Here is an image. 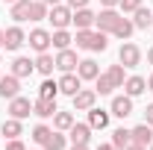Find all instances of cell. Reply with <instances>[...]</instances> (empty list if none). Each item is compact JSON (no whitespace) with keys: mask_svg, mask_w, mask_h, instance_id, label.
Returning a JSON list of instances; mask_svg holds the SVG:
<instances>
[{"mask_svg":"<svg viewBox=\"0 0 153 150\" xmlns=\"http://www.w3.org/2000/svg\"><path fill=\"white\" fill-rule=\"evenodd\" d=\"M88 127L91 130H106L109 127V112H103V109H88Z\"/></svg>","mask_w":153,"mask_h":150,"instance_id":"18","label":"cell"},{"mask_svg":"<svg viewBox=\"0 0 153 150\" xmlns=\"http://www.w3.org/2000/svg\"><path fill=\"white\" fill-rule=\"evenodd\" d=\"M9 112H12V118H30L33 115V103L27 100V97H12L9 100Z\"/></svg>","mask_w":153,"mask_h":150,"instance_id":"10","label":"cell"},{"mask_svg":"<svg viewBox=\"0 0 153 150\" xmlns=\"http://www.w3.org/2000/svg\"><path fill=\"white\" fill-rule=\"evenodd\" d=\"M133 15H135V18H133L135 30H147V27L153 24V12H150V9H144V6H138Z\"/></svg>","mask_w":153,"mask_h":150,"instance_id":"22","label":"cell"},{"mask_svg":"<svg viewBox=\"0 0 153 150\" xmlns=\"http://www.w3.org/2000/svg\"><path fill=\"white\" fill-rule=\"evenodd\" d=\"M71 100H74V109H76V112H88V109L94 106V100H97V91H94V88H79Z\"/></svg>","mask_w":153,"mask_h":150,"instance_id":"5","label":"cell"},{"mask_svg":"<svg viewBox=\"0 0 153 150\" xmlns=\"http://www.w3.org/2000/svg\"><path fill=\"white\" fill-rule=\"evenodd\" d=\"M3 3H15V0H3Z\"/></svg>","mask_w":153,"mask_h":150,"instance_id":"47","label":"cell"},{"mask_svg":"<svg viewBox=\"0 0 153 150\" xmlns=\"http://www.w3.org/2000/svg\"><path fill=\"white\" fill-rule=\"evenodd\" d=\"M109 115H115V118H130V115H133V97H130V94H124V97H115Z\"/></svg>","mask_w":153,"mask_h":150,"instance_id":"8","label":"cell"},{"mask_svg":"<svg viewBox=\"0 0 153 150\" xmlns=\"http://www.w3.org/2000/svg\"><path fill=\"white\" fill-rule=\"evenodd\" d=\"M118 59H121V65H124V68H135V65L141 62V50L135 47L133 41H124V44H121V53H118Z\"/></svg>","mask_w":153,"mask_h":150,"instance_id":"3","label":"cell"},{"mask_svg":"<svg viewBox=\"0 0 153 150\" xmlns=\"http://www.w3.org/2000/svg\"><path fill=\"white\" fill-rule=\"evenodd\" d=\"M150 150H153V144H150Z\"/></svg>","mask_w":153,"mask_h":150,"instance_id":"48","label":"cell"},{"mask_svg":"<svg viewBox=\"0 0 153 150\" xmlns=\"http://www.w3.org/2000/svg\"><path fill=\"white\" fill-rule=\"evenodd\" d=\"M0 76H3V74H0Z\"/></svg>","mask_w":153,"mask_h":150,"instance_id":"49","label":"cell"},{"mask_svg":"<svg viewBox=\"0 0 153 150\" xmlns=\"http://www.w3.org/2000/svg\"><path fill=\"white\" fill-rule=\"evenodd\" d=\"M76 65H79V59H76V53L71 50V47L59 50V56H56V68L62 71V74H71V71H76Z\"/></svg>","mask_w":153,"mask_h":150,"instance_id":"6","label":"cell"},{"mask_svg":"<svg viewBox=\"0 0 153 150\" xmlns=\"http://www.w3.org/2000/svg\"><path fill=\"white\" fill-rule=\"evenodd\" d=\"M3 135H6V138H18L21 135V121L18 118H9V121H3Z\"/></svg>","mask_w":153,"mask_h":150,"instance_id":"31","label":"cell"},{"mask_svg":"<svg viewBox=\"0 0 153 150\" xmlns=\"http://www.w3.org/2000/svg\"><path fill=\"white\" fill-rule=\"evenodd\" d=\"M144 124H150V127H153V103L144 109Z\"/></svg>","mask_w":153,"mask_h":150,"instance_id":"37","label":"cell"},{"mask_svg":"<svg viewBox=\"0 0 153 150\" xmlns=\"http://www.w3.org/2000/svg\"><path fill=\"white\" fill-rule=\"evenodd\" d=\"M112 144H115L118 150H127L130 144H133V132L124 130V127H121V130H115V132H112Z\"/></svg>","mask_w":153,"mask_h":150,"instance_id":"23","label":"cell"},{"mask_svg":"<svg viewBox=\"0 0 153 150\" xmlns=\"http://www.w3.org/2000/svg\"><path fill=\"white\" fill-rule=\"evenodd\" d=\"M112 79H109V76L106 74H97V79H94V91L97 94H112Z\"/></svg>","mask_w":153,"mask_h":150,"instance_id":"33","label":"cell"},{"mask_svg":"<svg viewBox=\"0 0 153 150\" xmlns=\"http://www.w3.org/2000/svg\"><path fill=\"white\" fill-rule=\"evenodd\" d=\"M118 21H121V15H118L115 9H103V12H100V15L94 18V27L100 30V33H115Z\"/></svg>","mask_w":153,"mask_h":150,"instance_id":"4","label":"cell"},{"mask_svg":"<svg viewBox=\"0 0 153 150\" xmlns=\"http://www.w3.org/2000/svg\"><path fill=\"white\" fill-rule=\"evenodd\" d=\"M97 74H100V68H97L94 59H82V62L76 65V76H79V79H97Z\"/></svg>","mask_w":153,"mask_h":150,"instance_id":"16","label":"cell"},{"mask_svg":"<svg viewBox=\"0 0 153 150\" xmlns=\"http://www.w3.org/2000/svg\"><path fill=\"white\" fill-rule=\"evenodd\" d=\"M6 150H27V147H24V141H21V138H9Z\"/></svg>","mask_w":153,"mask_h":150,"instance_id":"36","label":"cell"},{"mask_svg":"<svg viewBox=\"0 0 153 150\" xmlns=\"http://www.w3.org/2000/svg\"><path fill=\"white\" fill-rule=\"evenodd\" d=\"M30 3H33V0H15V3H12V18L18 21H30Z\"/></svg>","mask_w":153,"mask_h":150,"instance_id":"24","label":"cell"},{"mask_svg":"<svg viewBox=\"0 0 153 150\" xmlns=\"http://www.w3.org/2000/svg\"><path fill=\"white\" fill-rule=\"evenodd\" d=\"M44 3H47V6H59V0H44Z\"/></svg>","mask_w":153,"mask_h":150,"instance_id":"44","label":"cell"},{"mask_svg":"<svg viewBox=\"0 0 153 150\" xmlns=\"http://www.w3.org/2000/svg\"><path fill=\"white\" fill-rule=\"evenodd\" d=\"M68 6L71 9H82V6H88V0H68Z\"/></svg>","mask_w":153,"mask_h":150,"instance_id":"38","label":"cell"},{"mask_svg":"<svg viewBox=\"0 0 153 150\" xmlns=\"http://www.w3.org/2000/svg\"><path fill=\"white\" fill-rule=\"evenodd\" d=\"M41 147H44V150H65V135H62L59 130H53L50 135H47V141H44Z\"/></svg>","mask_w":153,"mask_h":150,"instance_id":"30","label":"cell"},{"mask_svg":"<svg viewBox=\"0 0 153 150\" xmlns=\"http://www.w3.org/2000/svg\"><path fill=\"white\" fill-rule=\"evenodd\" d=\"M82 88V79L71 71V74H62V79H59V91L62 94H68V97H74L76 91Z\"/></svg>","mask_w":153,"mask_h":150,"instance_id":"11","label":"cell"},{"mask_svg":"<svg viewBox=\"0 0 153 150\" xmlns=\"http://www.w3.org/2000/svg\"><path fill=\"white\" fill-rule=\"evenodd\" d=\"M106 76L112 79V85H115V88H121V85H124V65H109Z\"/></svg>","mask_w":153,"mask_h":150,"instance_id":"32","label":"cell"},{"mask_svg":"<svg viewBox=\"0 0 153 150\" xmlns=\"http://www.w3.org/2000/svg\"><path fill=\"white\" fill-rule=\"evenodd\" d=\"M36 71V62H30L27 56H18L15 62H12V74L18 76V79H24V76H30Z\"/></svg>","mask_w":153,"mask_h":150,"instance_id":"20","label":"cell"},{"mask_svg":"<svg viewBox=\"0 0 153 150\" xmlns=\"http://www.w3.org/2000/svg\"><path fill=\"white\" fill-rule=\"evenodd\" d=\"M130 132H133V144H141V147H150L153 144V127L150 124H138Z\"/></svg>","mask_w":153,"mask_h":150,"instance_id":"13","label":"cell"},{"mask_svg":"<svg viewBox=\"0 0 153 150\" xmlns=\"http://www.w3.org/2000/svg\"><path fill=\"white\" fill-rule=\"evenodd\" d=\"M53 68H56V59L50 56V53H38V59H36V71H38V74L50 76V74H53Z\"/></svg>","mask_w":153,"mask_h":150,"instance_id":"21","label":"cell"},{"mask_svg":"<svg viewBox=\"0 0 153 150\" xmlns=\"http://www.w3.org/2000/svg\"><path fill=\"white\" fill-rule=\"evenodd\" d=\"M147 62H150V65H153V47H150V50H147Z\"/></svg>","mask_w":153,"mask_h":150,"instance_id":"43","label":"cell"},{"mask_svg":"<svg viewBox=\"0 0 153 150\" xmlns=\"http://www.w3.org/2000/svg\"><path fill=\"white\" fill-rule=\"evenodd\" d=\"M127 150H147V147H141V144H130Z\"/></svg>","mask_w":153,"mask_h":150,"instance_id":"42","label":"cell"},{"mask_svg":"<svg viewBox=\"0 0 153 150\" xmlns=\"http://www.w3.org/2000/svg\"><path fill=\"white\" fill-rule=\"evenodd\" d=\"M47 12H50V9H47L44 0H33V3H30V21H44Z\"/></svg>","mask_w":153,"mask_h":150,"instance_id":"28","label":"cell"},{"mask_svg":"<svg viewBox=\"0 0 153 150\" xmlns=\"http://www.w3.org/2000/svg\"><path fill=\"white\" fill-rule=\"evenodd\" d=\"M50 132H53V130H50V127H44V124H38L36 130H33V141H38V144H44Z\"/></svg>","mask_w":153,"mask_h":150,"instance_id":"34","label":"cell"},{"mask_svg":"<svg viewBox=\"0 0 153 150\" xmlns=\"http://www.w3.org/2000/svg\"><path fill=\"white\" fill-rule=\"evenodd\" d=\"M71 18H74V9H71V6H62V3L47 12V21H50L56 30H65V27L71 24Z\"/></svg>","mask_w":153,"mask_h":150,"instance_id":"2","label":"cell"},{"mask_svg":"<svg viewBox=\"0 0 153 150\" xmlns=\"http://www.w3.org/2000/svg\"><path fill=\"white\" fill-rule=\"evenodd\" d=\"M33 115H38V118H53V115H56V100L38 97L36 103H33Z\"/></svg>","mask_w":153,"mask_h":150,"instance_id":"17","label":"cell"},{"mask_svg":"<svg viewBox=\"0 0 153 150\" xmlns=\"http://www.w3.org/2000/svg\"><path fill=\"white\" fill-rule=\"evenodd\" d=\"M71 41H74V38L68 36V30H56V33H50V44H53L56 50H65Z\"/></svg>","mask_w":153,"mask_h":150,"instance_id":"29","label":"cell"},{"mask_svg":"<svg viewBox=\"0 0 153 150\" xmlns=\"http://www.w3.org/2000/svg\"><path fill=\"white\" fill-rule=\"evenodd\" d=\"M53 127H56L59 132L71 130V127H74V115H71V112H59V109H56V115H53Z\"/></svg>","mask_w":153,"mask_h":150,"instance_id":"26","label":"cell"},{"mask_svg":"<svg viewBox=\"0 0 153 150\" xmlns=\"http://www.w3.org/2000/svg\"><path fill=\"white\" fill-rule=\"evenodd\" d=\"M27 41H30V47H33L36 53H47V47H50V33H47V30H33V33L27 36Z\"/></svg>","mask_w":153,"mask_h":150,"instance_id":"7","label":"cell"},{"mask_svg":"<svg viewBox=\"0 0 153 150\" xmlns=\"http://www.w3.org/2000/svg\"><path fill=\"white\" fill-rule=\"evenodd\" d=\"M56 94H59V82H53V79H44L38 85V97H44V100H56Z\"/></svg>","mask_w":153,"mask_h":150,"instance_id":"27","label":"cell"},{"mask_svg":"<svg viewBox=\"0 0 153 150\" xmlns=\"http://www.w3.org/2000/svg\"><path fill=\"white\" fill-rule=\"evenodd\" d=\"M0 47H3V30H0Z\"/></svg>","mask_w":153,"mask_h":150,"instance_id":"46","label":"cell"},{"mask_svg":"<svg viewBox=\"0 0 153 150\" xmlns=\"http://www.w3.org/2000/svg\"><path fill=\"white\" fill-rule=\"evenodd\" d=\"M76 47H79V50H100V53H103V50H106V47H109V41H106V33H100V30H97V33H91V30H76Z\"/></svg>","mask_w":153,"mask_h":150,"instance_id":"1","label":"cell"},{"mask_svg":"<svg viewBox=\"0 0 153 150\" xmlns=\"http://www.w3.org/2000/svg\"><path fill=\"white\" fill-rule=\"evenodd\" d=\"M121 88H124V94H130V97H138V94L147 88V79L144 76H127Z\"/></svg>","mask_w":153,"mask_h":150,"instance_id":"14","label":"cell"},{"mask_svg":"<svg viewBox=\"0 0 153 150\" xmlns=\"http://www.w3.org/2000/svg\"><path fill=\"white\" fill-rule=\"evenodd\" d=\"M133 33H135V24H133L130 18H124V15H121V21H118V27H115L112 36H118V38H124V41H127Z\"/></svg>","mask_w":153,"mask_h":150,"instance_id":"25","label":"cell"},{"mask_svg":"<svg viewBox=\"0 0 153 150\" xmlns=\"http://www.w3.org/2000/svg\"><path fill=\"white\" fill-rule=\"evenodd\" d=\"M97 150H118V147H115V144H100Z\"/></svg>","mask_w":153,"mask_h":150,"instance_id":"40","label":"cell"},{"mask_svg":"<svg viewBox=\"0 0 153 150\" xmlns=\"http://www.w3.org/2000/svg\"><path fill=\"white\" fill-rule=\"evenodd\" d=\"M118 6H121V9H124V12H135V9H138V6H141V0H121V3H118Z\"/></svg>","mask_w":153,"mask_h":150,"instance_id":"35","label":"cell"},{"mask_svg":"<svg viewBox=\"0 0 153 150\" xmlns=\"http://www.w3.org/2000/svg\"><path fill=\"white\" fill-rule=\"evenodd\" d=\"M147 88H150V91H153V74H150V79H147Z\"/></svg>","mask_w":153,"mask_h":150,"instance_id":"45","label":"cell"},{"mask_svg":"<svg viewBox=\"0 0 153 150\" xmlns=\"http://www.w3.org/2000/svg\"><path fill=\"white\" fill-rule=\"evenodd\" d=\"M94 18H97L94 12L82 6V9H74V18H71V24H76V30H88V27L94 24Z\"/></svg>","mask_w":153,"mask_h":150,"instance_id":"15","label":"cell"},{"mask_svg":"<svg viewBox=\"0 0 153 150\" xmlns=\"http://www.w3.org/2000/svg\"><path fill=\"white\" fill-rule=\"evenodd\" d=\"M18 88H21V82H18V76H15V74L0 76V97H3V100H12V97H18Z\"/></svg>","mask_w":153,"mask_h":150,"instance_id":"12","label":"cell"},{"mask_svg":"<svg viewBox=\"0 0 153 150\" xmlns=\"http://www.w3.org/2000/svg\"><path fill=\"white\" fill-rule=\"evenodd\" d=\"M100 3H103V9H115V6H118L121 0H100Z\"/></svg>","mask_w":153,"mask_h":150,"instance_id":"39","label":"cell"},{"mask_svg":"<svg viewBox=\"0 0 153 150\" xmlns=\"http://www.w3.org/2000/svg\"><path fill=\"white\" fill-rule=\"evenodd\" d=\"M24 41H27V36H24L21 27H9V30L3 33V47H6V50H18Z\"/></svg>","mask_w":153,"mask_h":150,"instance_id":"9","label":"cell"},{"mask_svg":"<svg viewBox=\"0 0 153 150\" xmlns=\"http://www.w3.org/2000/svg\"><path fill=\"white\" fill-rule=\"evenodd\" d=\"M71 150H88V144H74Z\"/></svg>","mask_w":153,"mask_h":150,"instance_id":"41","label":"cell"},{"mask_svg":"<svg viewBox=\"0 0 153 150\" xmlns=\"http://www.w3.org/2000/svg\"><path fill=\"white\" fill-rule=\"evenodd\" d=\"M68 132H71V144H88V138H91V127L88 124H74Z\"/></svg>","mask_w":153,"mask_h":150,"instance_id":"19","label":"cell"}]
</instances>
